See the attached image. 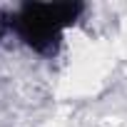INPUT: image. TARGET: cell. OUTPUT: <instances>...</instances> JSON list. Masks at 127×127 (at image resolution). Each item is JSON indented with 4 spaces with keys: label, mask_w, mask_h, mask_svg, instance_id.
<instances>
[{
    "label": "cell",
    "mask_w": 127,
    "mask_h": 127,
    "mask_svg": "<svg viewBox=\"0 0 127 127\" xmlns=\"http://www.w3.org/2000/svg\"><path fill=\"white\" fill-rule=\"evenodd\" d=\"M82 10V5H70V3H62V5H23L15 15V20H10L13 32L30 45L32 50L50 55L55 52L62 30L67 25L75 23L77 13Z\"/></svg>",
    "instance_id": "1"
}]
</instances>
